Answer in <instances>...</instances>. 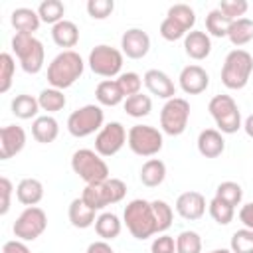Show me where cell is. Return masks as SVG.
<instances>
[{"label":"cell","instance_id":"cell-1","mask_svg":"<svg viewBox=\"0 0 253 253\" xmlns=\"http://www.w3.org/2000/svg\"><path fill=\"white\" fill-rule=\"evenodd\" d=\"M83 69H85V63L81 55L73 49H63L47 65V83L53 89L63 91L83 75Z\"/></svg>","mask_w":253,"mask_h":253},{"label":"cell","instance_id":"cell-2","mask_svg":"<svg viewBox=\"0 0 253 253\" xmlns=\"http://www.w3.org/2000/svg\"><path fill=\"white\" fill-rule=\"evenodd\" d=\"M123 221H125L126 229L130 231V235L138 241H144V239L152 237L154 233H158L152 202H148V200L136 198V200L128 202L123 211Z\"/></svg>","mask_w":253,"mask_h":253},{"label":"cell","instance_id":"cell-3","mask_svg":"<svg viewBox=\"0 0 253 253\" xmlns=\"http://www.w3.org/2000/svg\"><path fill=\"white\" fill-rule=\"evenodd\" d=\"M253 73V57L249 51L235 47L225 55L223 67H221V83L227 89L239 91L249 83V77Z\"/></svg>","mask_w":253,"mask_h":253},{"label":"cell","instance_id":"cell-4","mask_svg":"<svg viewBox=\"0 0 253 253\" xmlns=\"http://www.w3.org/2000/svg\"><path fill=\"white\" fill-rule=\"evenodd\" d=\"M125 196H126V184L121 178H109L99 184H87L81 194L83 202L89 208H93L95 211H99L107 206L119 204Z\"/></svg>","mask_w":253,"mask_h":253},{"label":"cell","instance_id":"cell-5","mask_svg":"<svg viewBox=\"0 0 253 253\" xmlns=\"http://www.w3.org/2000/svg\"><path fill=\"white\" fill-rule=\"evenodd\" d=\"M71 170L85 184H99L109 180V166L101 154L91 148H79L71 156Z\"/></svg>","mask_w":253,"mask_h":253},{"label":"cell","instance_id":"cell-6","mask_svg":"<svg viewBox=\"0 0 253 253\" xmlns=\"http://www.w3.org/2000/svg\"><path fill=\"white\" fill-rule=\"evenodd\" d=\"M12 49L26 73L36 75L42 71L43 59H45V49L38 38L30 36V34H16L12 38Z\"/></svg>","mask_w":253,"mask_h":253},{"label":"cell","instance_id":"cell-7","mask_svg":"<svg viewBox=\"0 0 253 253\" xmlns=\"http://www.w3.org/2000/svg\"><path fill=\"white\" fill-rule=\"evenodd\" d=\"M210 115L213 117L217 130L221 134H233L237 132L243 125H241V111L237 107V103L233 101L231 95H215L210 99L208 105Z\"/></svg>","mask_w":253,"mask_h":253},{"label":"cell","instance_id":"cell-8","mask_svg":"<svg viewBox=\"0 0 253 253\" xmlns=\"http://www.w3.org/2000/svg\"><path fill=\"white\" fill-rule=\"evenodd\" d=\"M105 113L101 105H83L75 109L67 119V130L75 138H85L103 128Z\"/></svg>","mask_w":253,"mask_h":253},{"label":"cell","instance_id":"cell-9","mask_svg":"<svg viewBox=\"0 0 253 253\" xmlns=\"http://www.w3.org/2000/svg\"><path fill=\"white\" fill-rule=\"evenodd\" d=\"M126 144L128 148L136 154V156H154L162 150L164 146V138L162 132L156 126L150 125H134L128 128V136H126Z\"/></svg>","mask_w":253,"mask_h":253},{"label":"cell","instance_id":"cell-10","mask_svg":"<svg viewBox=\"0 0 253 253\" xmlns=\"http://www.w3.org/2000/svg\"><path fill=\"white\" fill-rule=\"evenodd\" d=\"M188 119H190V103L182 97L168 99L160 111L162 132L170 136H180L188 126Z\"/></svg>","mask_w":253,"mask_h":253},{"label":"cell","instance_id":"cell-11","mask_svg":"<svg viewBox=\"0 0 253 253\" xmlns=\"http://www.w3.org/2000/svg\"><path fill=\"white\" fill-rule=\"evenodd\" d=\"M45 227H47L45 211L38 206H30L16 217L12 231H14L16 239H20V241H34L45 231Z\"/></svg>","mask_w":253,"mask_h":253},{"label":"cell","instance_id":"cell-12","mask_svg":"<svg viewBox=\"0 0 253 253\" xmlns=\"http://www.w3.org/2000/svg\"><path fill=\"white\" fill-rule=\"evenodd\" d=\"M87 63L95 75L115 77L121 73V67H123V51H119L117 47L101 43V45H95L91 49Z\"/></svg>","mask_w":253,"mask_h":253},{"label":"cell","instance_id":"cell-13","mask_svg":"<svg viewBox=\"0 0 253 253\" xmlns=\"http://www.w3.org/2000/svg\"><path fill=\"white\" fill-rule=\"evenodd\" d=\"M126 128L119 123V121H113V123H107L95 136V152L101 154L103 158L107 156H115L126 142Z\"/></svg>","mask_w":253,"mask_h":253},{"label":"cell","instance_id":"cell-14","mask_svg":"<svg viewBox=\"0 0 253 253\" xmlns=\"http://www.w3.org/2000/svg\"><path fill=\"white\" fill-rule=\"evenodd\" d=\"M123 55L130 59H142L150 51V36L140 28H130L121 38Z\"/></svg>","mask_w":253,"mask_h":253},{"label":"cell","instance_id":"cell-15","mask_svg":"<svg viewBox=\"0 0 253 253\" xmlns=\"http://www.w3.org/2000/svg\"><path fill=\"white\" fill-rule=\"evenodd\" d=\"M26 146V130L18 125H6L0 128V160H8L22 152Z\"/></svg>","mask_w":253,"mask_h":253},{"label":"cell","instance_id":"cell-16","mask_svg":"<svg viewBox=\"0 0 253 253\" xmlns=\"http://www.w3.org/2000/svg\"><path fill=\"white\" fill-rule=\"evenodd\" d=\"M180 89L186 93V95H198V93H204L210 85V75L208 71L202 67V65H186L182 71H180Z\"/></svg>","mask_w":253,"mask_h":253},{"label":"cell","instance_id":"cell-17","mask_svg":"<svg viewBox=\"0 0 253 253\" xmlns=\"http://www.w3.org/2000/svg\"><path fill=\"white\" fill-rule=\"evenodd\" d=\"M176 211L180 217L188 219V221H196L206 213V198L200 192H184L176 198Z\"/></svg>","mask_w":253,"mask_h":253},{"label":"cell","instance_id":"cell-18","mask_svg":"<svg viewBox=\"0 0 253 253\" xmlns=\"http://www.w3.org/2000/svg\"><path fill=\"white\" fill-rule=\"evenodd\" d=\"M142 83H144V87L152 93V95H156V97H160V99H172L174 95H176V85H174V81L164 73V71H160V69H148L146 73H144V77H142Z\"/></svg>","mask_w":253,"mask_h":253},{"label":"cell","instance_id":"cell-19","mask_svg":"<svg viewBox=\"0 0 253 253\" xmlns=\"http://www.w3.org/2000/svg\"><path fill=\"white\" fill-rule=\"evenodd\" d=\"M184 49H186V53H188L192 59L202 61V59H206V57L210 55V51H211V40H210V36H208L206 32L192 30V32H188L186 38H184Z\"/></svg>","mask_w":253,"mask_h":253},{"label":"cell","instance_id":"cell-20","mask_svg":"<svg viewBox=\"0 0 253 253\" xmlns=\"http://www.w3.org/2000/svg\"><path fill=\"white\" fill-rule=\"evenodd\" d=\"M225 150L223 134L217 128H206L198 134V152L206 158H217Z\"/></svg>","mask_w":253,"mask_h":253},{"label":"cell","instance_id":"cell-21","mask_svg":"<svg viewBox=\"0 0 253 253\" xmlns=\"http://www.w3.org/2000/svg\"><path fill=\"white\" fill-rule=\"evenodd\" d=\"M16 198L26 208L38 206L42 202V198H43V184L38 178H24L16 186Z\"/></svg>","mask_w":253,"mask_h":253},{"label":"cell","instance_id":"cell-22","mask_svg":"<svg viewBox=\"0 0 253 253\" xmlns=\"http://www.w3.org/2000/svg\"><path fill=\"white\" fill-rule=\"evenodd\" d=\"M10 22H12L16 34H30V36H34V32H38L42 20H40L38 12L32 10V8H16L10 14Z\"/></svg>","mask_w":253,"mask_h":253},{"label":"cell","instance_id":"cell-23","mask_svg":"<svg viewBox=\"0 0 253 253\" xmlns=\"http://www.w3.org/2000/svg\"><path fill=\"white\" fill-rule=\"evenodd\" d=\"M59 134V125L51 115H40L38 119H34L32 123V136L42 142V144H49L57 138Z\"/></svg>","mask_w":253,"mask_h":253},{"label":"cell","instance_id":"cell-24","mask_svg":"<svg viewBox=\"0 0 253 253\" xmlns=\"http://www.w3.org/2000/svg\"><path fill=\"white\" fill-rule=\"evenodd\" d=\"M67 215H69V221L73 227L77 229H87L91 225H95V210L89 208L83 198H75L71 204H69V210H67Z\"/></svg>","mask_w":253,"mask_h":253},{"label":"cell","instance_id":"cell-25","mask_svg":"<svg viewBox=\"0 0 253 253\" xmlns=\"http://www.w3.org/2000/svg\"><path fill=\"white\" fill-rule=\"evenodd\" d=\"M51 40L55 42V45L71 49L79 42V28L71 20H61L59 24L51 26Z\"/></svg>","mask_w":253,"mask_h":253},{"label":"cell","instance_id":"cell-26","mask_svg":"<svg viewBox=\"0 0 253 253\" xmlns=\"http://www.w3.org/2000/svg\"><path fill=\"white\" fill-rule=\"evenodd\" d=\"M95 99L103 107H117L125 101V95H123L117 79H103L95 87Z\"/></svg>","mask_w":253,"mask_h":253},{"label":"cell","instance_id":"cell-27","mask_svg":"<svg viewBox=\"0 0 253 253\" xmlns=\"http://www.w3.org/2000/svg\"><path fill=\"white\" fill-rule=\"evenodd\" d=\"M166 178V164L160 158H148L140 168V182L146 188H156Z\"/></svg>","mask_w":253,"mask_h":253},{"label":"cell","instance_id":"cell-28","mask_svg":"<svg viewBox=\"0 0 253 253\" xmlns=\"http://www.w3.org/2000/svg\"><path fill=\"white\" fill-rule=\"evenodd\" d=\"M121 229H123V221L119 219L117 213L103 211V213L97 215V219H95V231H97V235H99L103 241H111V239L119 237Z\"/></svg>","mask_w":253,"mask_h":253},{"label":"cell","instance_id":"cell-29","mask_svg":"<svg viewBox=\"0 0 253 253\" xmlns=\"http://www.w3.org/2000/svg\"><path fill=\"white\" fill-rule=\"evenodd\" d=\"M38 111H40V103L36 97L28 95V93H22V95H16L12 99V113L22 119V121H28V119H38Z\"/></svg>","mask_w":253,"mask_h":253},{"label":"cell","instance_id":"cell-30","mask_svg":"<svg viewBox=\"0 0 253 253\" xmlns=\"http://www.w3.org/2000/svg\"><path fill=\"white\" fill-rule=\"evenodd\" d=\"M227 38H229V42H231L233 45H237V47L249 43V42L253 40V20H249V18L233 20L231 26H229Z\"/></svg>","mask_w":253,"mask_h":253},{"label":"cell","instance_id":"cell-31","mask_svg":"<svg viewBox=\"0 0 253 253\" xmlns=\"http://www.w3.org/2000/svg\"><path fill=\"white\" fill-rule=\"evenodd\" d=\"M38 103H40V109L42 111H47V115H51V113L61 111L65 107L67 99H65L63 91L53 89V87H47V89H42V93L38 95Z\"/></svg>","mask_w":253,"mask_h":253},{"label":"cell","instance_id":"cell-32","mask_svg":"<svg viewBox=\"0 0 253 253\" xmlns=\"http://www.w3.org/2000/svg\"><path fill=\"white\" fill-rule=\"evenodd\" d=\"M125 111L128 117H134V119H142L146 115H150L152 111V99L144 93H136L132 97H126L125 103H123Z\"/></svg>","mask_w":253,"mask_h":253},{"label":"cell","instance_id":"cell-33","mask_svg":"<svg viewBox=\"0 0 253 253\" xmlns=\"http://www.w3.org/2000/svg\"><path fill=\"white\" fill-rule=\"evenodd\" d=\"M231 22H233V20H229L221 10L215 8V10L208 12V16H206V30H208V34L213 36V38H225L227 32H229Z\"/></svg>","mask_w":253,"mask_h":253},{"label":"cell","instance_id":"cell-34","mask_svg":"<svg viewBox=\"0 0 253 253\" xmlns=\"http://www.w3.org/2000/svg\"><path fill=\"white\" fill-rule=\"evenodd\" d=\"M63 14H65V6H63V2H59V0H43V2L38 6V16H40V20L45 22V24H51V26L59 24V22L63 20Z\"/></svg>","mask_w":253,"mask_h":253},{"label":"cell","instance_id":"cell-35","mask_svg":"<svg viewBox=\"0 0 253 253\" xmlns=\"http://www.w3.org/2000/svg\"><path fill=\"white\" fill-rule=\"evenodd\" d=\"M215 198H219V200H223L225 204H229L231 208H235V206H239L241 200H243V190H241V186H239L237 182L225 180V182L217 184V188H215Z\"/></svg>","mask_w":253,"mask_h":253},{"label":"cell","instance_id":"cell-36","mask_svg":"<svg viewBox=\"0 0 253 253\" xmlns=\"http://www.w3.org/2000/svg\"><path fill=\"white\" fill-rule=\"evenodd\" d=\"M176 253H202V237L196 231H180L176 237Z\"/></svg>","mask_w":253,"mask_h":253},{"label":"cell","instance_id":"cell-37","mask_svg":"<svg viewBox=\"0 0 253 253\" xmlns=\"http://www.w3.org/2000/svg\"><path fill=\"white\" fill-rule=\"evenodd\" d=\"M208 210H210V215L213 217V221L219 223V225H227L233 219V215H235V208H231L229 204H225L223 200H219L215 196L208 204Z\"/></svg>","mask_w":253,"mask_h":253},{"label":"cell","instance_id":"cell-38","mask_svg":"<svg viewBox=\"0 0 253 253\" xmlns=\"http://www.w3.org/2000/svg\"><path fill=\"white\" fill-rule=\"evenodd\" d=\"M166 16L172 18V20H176V22H178L180 26H184L188 32H192V28H194V24H196V12H194V8H190L188 4H174V6H170Z\"/></svg>","mask_w":253,"mask_h":253},{"label":"cell","instance_id":"cell-39","mask_svg":"<svg viewBox=\"0 0 253 253\" xmlns=\"http://www.w3.org/2000/svg\"><path fill=\"white\" fill-rule=\"evenodd\" d=\"M231 253H253V229H237L229 243Z\"/></svg>","mask_w":253,"mask_h":253},{"label":"cell","instance_id":"cell-40","mask_svg":"<svg viewBox=\"0 0 253 253\" xmlns=\"http://www.w3.org/2000/svg\"><path fill=\"white\" fill-rule=\"evenodd\" d=\"M152 210H154V217H156L158 233H164V231L172 225L174 211H172V208H170L164 200H152Z\"/></svg>","mask_w":253,"mask_h":253},{"label":"cell","instance_id":"cell-41","mask_svg":"<svg viewBox=\"0 0 253 253\" xmlns=\"http://www.w3.org/2000/svg\"><path fill=\"white\" fill-rule=\"evenodd\" d=\"M14 71H16V63L14 57L10 53H0V93H6L12 85L14 79Z\"/></svg>","mask_w":253,"mask_h":253},{"label":"cell","instance_id":"cell-42","mask_svg":"<svg viewBox=\"0 0 253 253\" xmlns=\"http://www.w3.org/2000/svg\"><path fill=\"white\" fill-rule=\"evenodd\" d=\"M117 83H119V87H121L125 99H126V97H132V95H136V93H140V87H142V79H140V75L134 73V71L121 73L119 79H117Z\"/></svg>","mask_w":253,"mask_h":253},{"label":"cell","instance_id":"cell-43","mask_svg":"<svg viewBox=\"0 0 253 253\" xmlns=\"http://www.w3.org/2000/svg\"><path fill=\"white\" fill-rule=\"evenodd\" d=\"M186 34H188V30L184 28V26H180L176 20H172V18H164L162 20V24H160V36L166 40V42H176V40H180V38H186Z\"/></svg>","mask_w":253,"mask_h":253},{"label":"cell","instance_id":"cell-44","mask_svg":"<svg viewBox=\"0 0 253 253\" xmlns=\"http://www.w3.org/2000/svg\"><path fill=\"white\" fill-rule=\"evenodd\" d=\"M115 2L113 0H89L87 2V12L93 20H105L113 14Z\"/></svg>","mask_w":253,"mask_h":253},{"label":"cell","instance_id":"cell-45","mask_svg":"<svg viewBox=\"0 0 253 253\" xmlns=\"http://www.w3.org/2000/svg\"><path fill=\"white\" fill-rule=\"evenodd\" d=\"M249 4L245 0H221L217 10H221L229 20H239L243 18V14L247 12Z\"/></svg>","mask_w":253,"mask_h":253},{"label":"cell","instance_id":"cell-46","mask_svg":"<svg viewBox=\"0 0 253 253\" xmlns=\"http://www.w3.org/2000/svg\"><path fill=\"white\" fill-rule=\"evenodd\" d=\"M150 251L152 253H176V239L166 235V233H160L152 245H150Z\"/></svg>","mask_w":253,"mask_h":253},{"label":"cell","instance_id":"cell-47","mask_svg":"<svg viewBox=\"0 0 253 253\" xmlns=\"http://www.w3.org/2000/svg\"><path fill=\"white\" fill-rule=\"evenodd\" d=\"M12 182L6 178V176H2L0 178V194H2V208H0V213L2 215H6L8 213V210H10V196H12Z\"/></svg>","mask_w":253,"mask_h":253},{"label":"cell","instance_id":"cell-48","mask_svg":"<svg viewBox=\"0 0 253 253\" xmlns=\"http://www.w3.org/2000/svg\"><path fill=\"white\" fill-rule=\"evenodd\" d=\"M239 221L243 223V227L253 229V202L241 206V210H239Z\"/></svg>","mask_w":253,"mask_h":253},{"label":"cell","instance_id":"cell-49","mask_svg":"<svg viewBox=\"0 0 253 253\" xmlns=\"http://www.w3.org/2000/svg\"><path fill=\"white\" fill-rule=\"evenodd\" d=\"M2 253H32L26 245V241H20V239H12V241H6L4 247H2Z\"/></svg>","mask_w":253,"mask_h":253},{"label":"cell","instance_id":"cell-50","mask_svg":"<svg viewBox=\"0 0 253 253\" xmlns=\"http://www.w3.org/2000/svg\"><path fill=\"white\" fill-rule=\"evenodd\" d=\"M85 253H115V251H113V247H111V243H109V241L99 239V241L89 243V247H87V251H85Z\"/></svg>","mask_w":253,"mask_h":253},{"label":"cell","instance_id":"cell-51","mask_svg":"<svg viewBox=\"0 0 253 253\" xmlns=\"http://www.w3.org/2000/svg\"><path fill=\"white\" fill-rule=\"evenodd\" d=\"M243 130H245V134H247L249 138H253V115H249V117L245 119V123H243Z\"/></svg>","mask_w":253,"mask_h":253},{"label":"cell","instance_id":"cell-52","mask_svg":"<svg viewBox=\"0 0 253 253\" xmlns=\"http://www.w3.org/2000/svg\"><path fill=\"white\" fill-rule=\"evenodd\" d=\"M208 253H231V249H213V251H208Z\"/></svg>","mask_w":253,"mask_h":253}]
</instances>
